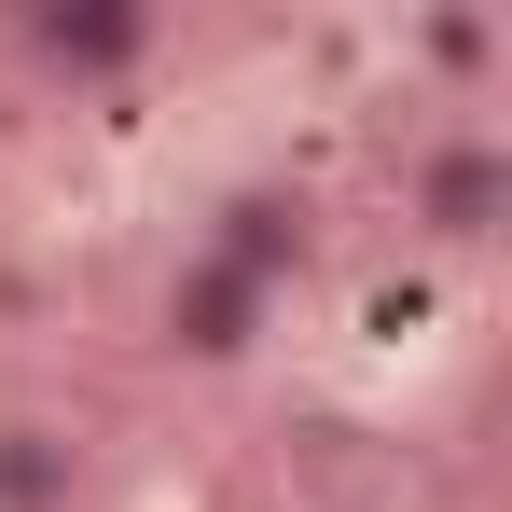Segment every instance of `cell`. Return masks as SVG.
Here are the masks:
<instances>
[{
	"mask_svg": "<svg viewBox=\"0 0 512 512\" xmlns=\"http://www.w3.org/2000/svg\"><path fill=\"white\" fill-rule=\"evenodd\" d=\"M208 250L236 263V277H263V291H291V277L319 263V222H305V194H291V180H236V194H222V222H208Z\"/></svg>",
	"mask_w": 512,
	"mask_h": 512,
	"instance_id": "obj_4",
	"label": "cell"
},
{
	"mask_svg": "<svg viewBox=\"0 0 512 512\" xmlns=\"http://www.w3.org/2000/svg\"><path fill=\"white\" fill-rule=\"evenodd\" d=\"M416 56H429V70H457V84H485V70H499V14H457V0H443V14L416 28Z\"/></svg>",
	"mask_w": 512,
	"mask_h": 512,
	"instance_id": "obj_6",
	"label": "cell"
},
{
	"mask_svg": "<svg viewBox=\"0 0 512 512\" xmlns=\"http://www.w3.org/2000/svg\"><path fill=\"white\" fill-rule=\"evenodd\" d=\"M70 485H84V457H70L56 429H0V499L14 512H56Z\"/></svg>",
	"mask_w": 512,
	"mask_h": 512,
	"instance_id": "obj_5",
	"label": "cell"
},
{
	"mask_svg": "<svg viewBox=\"0 0 512 512\" xmlns=\"http://www.w3.org/2000/svg\"><path fill=\"white\" fill-rule=\"evenodd\" d=\"M263 319H277V291H263V277H236L222 250H180L167 291H153V346H167V360H194V374H236V360L263 346Z\"/></svg>",
	"mask_w": 512,
	"mask_h": 512,
	"instance_id": "obj_1",
	"label": "cell"
},
{
	"mask_svg": "<svg viewBox=\"0 0 512 512\" xmlns=\"http://www.w3.org/2000/svg\"><path fill=\"white\" fill-rule=\"evenodd\" d=\"M402 222H416L429 250H485L512 222V153L485 139V125H457V139H429L416 180H402Z\"/></svg>",
	"mask_w": 512,
	"mask_h": 512,
	"instance_id": "obj_2",
	"label": "cell"
},
{
	"mask_svg": "<svg viewBox=\"0 0 512 512\" xmlns=\"http://www.w3.org/2000/svg\"><path fill=\"white\" fill-rule=\"evenodd\" d=\"M14 42L56 84H125V70H153V0H28Z\"/></svg>",
	"mask_w": 512,
	"mask_h": 512,
	"instance_id": "obj_3",
	"label": "cell"
}]
</instances>
